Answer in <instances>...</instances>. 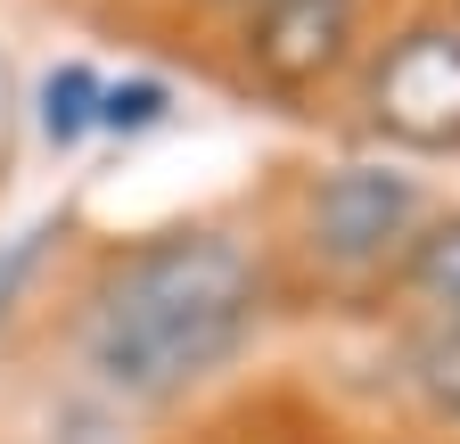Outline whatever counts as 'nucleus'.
<instances>
[{"label": "nucleus", "mask_w": 460, "mask_h": 444, "mask_svg": "<svg viewBox=\"0 0 460 444\" xmlns=\"http://www.w3.org/2000/svg\"><path fill=\"white\" fill-rule=\"evenodd\" d=\"M255 321V263L214 239L181 231L124 255L91 297V362L107 386L156 404L181 395L190 378H206Z\"/></svg>", "instance_id": "1"}, {"label": "nucleus", "mask_w": 460, "mask_h": 444, "mask_svg": "<svg viewBox=\"0 0 460 444\" xmlns=\"http://www.w3.org/2000/svg\"><path fill=\"white\" fill-rule=\"evenodd\" d=\"M370 124L402 148H460V25H411L370 75Z\"/></svg>", "instance_id": "2"}, {"label": "nucleus", "mask_w": 460, "mask_h": 444, "mask_svg": "<svg viewBox=\"0 0 460 444\" xmlns=\"http://www.w3.org/2000/svg\"><path fill=\"white\" fill-rule=\"evenodd\" d=\"M411 222H420V190L378 164H345L313 190V247L329 263H378L394 239H411Z\"/></svg>", "instance_id": "3"}, {"label": "nucleus", "mask_w": 460, "mask_h": 444, "mask_svg": "<svg viewBox=\"0 0 460 444\" xmlns=\"http://www.w3.org/2000/svg\"><path fill=\"white\" fill-rule=\"evenodd\" d=\"M354 17H362V0H255L247 58H255V75H263V83L305 91V83H321V75L345 58V41H354Z\"/></svg>", "instance_id": "4"}, {"label": "nucleus", "mask_w": 460, "mask_h": 444, "mask_svg": "<svg viewBox=\"0 0 460 444\" xmlns=\"http://www.w3.org/2000/svg\"><path fill=\"white\" fill-rule=\"evenodd\" d=\"M402 280H411V297L436 313L444 338H460V214L411 239V263H402Z\"/></svg>", "instance_id": "5"}, {"label": "nucleus", "mask_w": 460, "mask_h": 444, "mask_svg": "<svg viewBox=\"0 0 460 444\" xmlns=\"http://www.w3.org/2000/svg\"><path fill=\"white\" fill-rule=\"evenodd\" d=\"M99 124V75L91 67H58L49 83H41V132L66 148V140H83Z\"/></svg>", "instance_id": "6"}, {"label": "nucleus", "mask_w": 460, "mask_h": 444, "mask_svg": "<svg viewBox=\"0 0 460 444\" xmlns=\"http://www.w3.org/2000/svg\"><path fill=\"white\" fill-rule=\"evenodd\" d=\"M156 116H164V83H115V91L99 83V124L107 132H148Z\"/></svg>", "instance_id": "7"}, {"label": "nucleus", "mask_w": 460, "mask_h": 444, "mask_svg": "<svg viewBox=\"0 0 460 444\" xmlns=\"http://www.w3.org/2000/svg\"><path fill=\"white\" fill-rule=\"evenodd\" d=\"M411 362H420V386H428V404L460 420V338H444V329H436V338H428Z\"/></svg>", "instance_id": "8"}, {"label": "nucleus", "mask_w": 460, "mask_h": 444, "mask_svg": "<svg viewBox=\"0 0 460 444\" xmlns=\"http://www.w3.org/2000/svg\"><path fill=\"white\" fill-rule=\"evenodd\" d=\"M58 239V214H41V222H25V231L17 239H0V305H9L17 297V280H25V271L41 263V247Z\"/></svg>", "instance_id": "9"}, {"label": "nucleus", "mask_w": 460, "mask_h": 444, "mask_svg": "<svg viewBox=\"0 0 460 444\" xmlns=\"http://www.w3.org/2000/svg\"><path fill=\"white\" fill-rule=\"evenodd\" d=\"M214 9H255V0H214Z\"/></svg>", "instance_id": "10"}]
</instances>
